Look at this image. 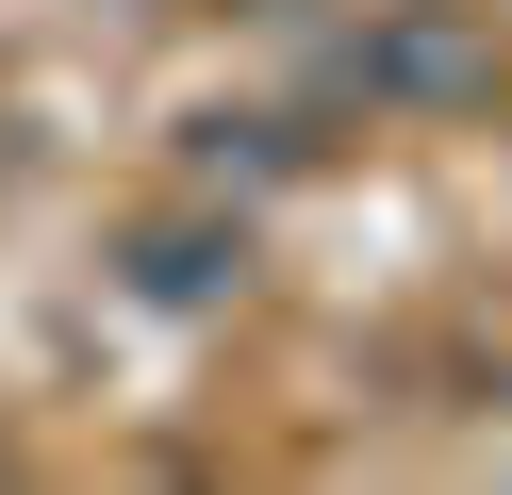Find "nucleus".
Masks as SVG:
<instances>
[{
    "label": "nucleus",
    "instance_id": "1",
    "mask_svg": "<svg viewBox=\"0 0 512 495\" xmlns=\"http://www.w3.org/2000/svg\"><path fill=\"white\" fill-rule=\"evenodd\" d=\"M380 83L463 99V83H479V33H463V17H397V33H380Z\"/></svg>",
    "mask_w": 512,
    "mask_h": 495
}]
</instances>
